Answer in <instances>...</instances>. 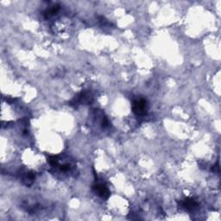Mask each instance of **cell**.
<instances>
[{
  "mask_svg": "<svg viewBox=\"0 0 221 221\" xmlns=\"http://www.w3.org/2000/svg\"><path fill=\"white\" fill-rule=\"evenodd\" d=\"M146 110V101L144 99H139L133 104V112L137 115H144Z\"/></svg>",
  "mask_w": 221,
  "mask_h": 221,
  "instance_id": "1",
  "label": "cell"
},
{
  "mask_svg": "<svg viewBox=\"0 0 221 221\" xmlns=\"http://www.w3.org/2000/svg\"><path fill=\"white\" fill-rule=\"evenodd\" d=\"M96 188V192L102 196V197H106V196H107L108 194V190L107 188L105 187L104 185H97L95 187Z\"/></svg>",
  "mask_w": 221,
  "mask_h": 221,
  "instance_id": "2",
  "label": "cell"
},
{
  "mask_svg": "<svg viewBox=\"0 0 221 221\" xmlns=\"http://www.w3.org/2000/svg\"><path fill=\"white\" fill-rule=\"evenodd\" d=\"M182 205H183L184 207L187 208V209H193V208H194L197 206V203L193 200H186Z\"/></svg>",
  "mask_w": 221,
  "mask_h": 221,
  "instance_id": "3",
  "label": "cell"
}]
</instances>
